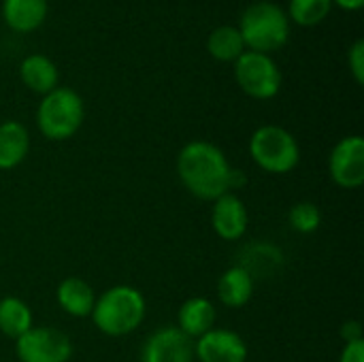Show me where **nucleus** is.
Masks as SVG:
<instances>
[{"mask_svg": "<svg viewBox=\"0 0 364 362\" xmlns=\"http://www.w3.org/2000/svg\"><path fill=\"white\" fill-rule=\"evenodd\" d=\"M288 222H290V226H292L296 233L307 235V233H314V230L320 228V224H322V213H320V209H318L314 203H299V205H294V207L290 209Z\"/></svg>", "mask_w": 364, "mask_h": 362, "instance_id": "412c9836", "label": "nucleus"}, {"mask_svg": "<svg viewBox=\"0 0 364 362\" xmlns=\"http://www.w3.org/2000/svg\"><path fill=\"white\" fill-rule=\"evenodd\" d=\"M339 362H364V339L346 344V348L341 352V361Z\"/></svg>", "mask_w": 364, "mask_h": 362, "instance_id": "5701e85b", "label": "nucleus"}, {"mask_svg": "<svg viewBox=\"0 0 364 362\" xmlns=\"http://www.w3.org/2000/svg\"><path fill=\"white\" fill-rule=\"evenodd\" d=\"M2 17L15 32H32L47 17V0H4Z\"/></svg>", "mask_w": 364, "mask_h": 362, "instance_id": "f8f14e48", "label": "nucleus"}, {"mask_svg": "<svg viewBox=\"0 0 364 362\" xmlns=\"http://www.w3.org/2000/svg\"><path fill=\"white\" fill-rule=\"evenodd\" d=\"M243 49H245V43L241 38V32L239 28H232V26H220L207 38V51L220 62L237 60L243 53Z\"/></svg>", "mask_w": 364, "mask_h": 362, "instance_id": "6ab92c4d", "label": "nucleus"}, {"mask_svg": "<svg viewBox=\"0 0 364 362\" xmlns=\"http://www.w3.org/2000/svg\"><path fill=\"white\" fill-rule=\"evenodd\" d=\"M331 177L337 186L354 190L364 183V139L354 134L341 139L331 151Z\"/></svg>", "mask_w": 364, "mask_h": 362, "instance_id": "6e6552de", "label": "nucleus"}, {"mask_svg": "<svg viewBox=\"0 0 364 362\" xmlns=\"http://www.w3.org/2000/svg\"><path fill=\"white\" fill-rule=\"evenodd\" d=\"M235 77L245 94L258 100H269L277 96L282 87V73L277 64L258 51H243L235 60Z\"/></svg>", "mask_w": 364, "mask_h": 362, "instance_id": "423d86ee", "label": "nucleus"}, {"mask_svg": "<svg viewBox=\"0 0 364 362\" xmlns=\"http://www.w3.org/2000/svg\"><path fill=\"white\" fill-rule=\"evenodd\" d=\"M194 354L200 362H245L247 346L241 335L226 329H211L194 346Z\"/></svg>", "mask_w": 364, "mask_h": 362, "instance_id": "9d476101", "label": "nucleus"}, {"mask_svg": "<svg viewBox=\"0 0 364 362\" xmlns=\"http://www.w3.org/2000/svg\"><path fill=\"white\" fill-rule=\"evenodd\" d=\"M252 294H254V277L245 269L237 265L222 273L218 282V297L226 307L232 309L243 307L250 303Z\"/></svg>", "mask_w": 364, "mask_h": 362, "instance_id": "4468645a", "label": "nucleus"}, {"mask_svg": "<svg viewBox=\"0 0 364 362\" xmlns=\"http://www.w3.org/2000/svg\"><path fill=\"white\" fill-rule=\"evenodd\" d=\"M58 303L66 314H70L75 318H85L92 314L96 297L87 282H83L79 277H66L58 286Z\"/></svg>", "mask_w": 364, "mask_h": 362, "instance_id": "2eb2a0df", "label": "nucleus"}, {"mask_svg": "<svg viewBox=\"0 0 364 362\" xmlns=\"http://www.w3.org/2000/svg\"><path fill=\"white\" fill-rule=\"evenodd\" d=\"M21 81L36 94H49L58 87V66L41 53L28 55L19 66Z\"/></svg>", "mask_w": 364, "mask_h": 362, "instance_id": "dca6fc26", "label": "nucleus"}, {"mask_svg": "<svg viewBox=\"0 0 364 362\" xmlns=\"http://www.w3.org/2000/svg\"><path fill=\"white\" fill-rule=\"evenodd\" d=\"M239 32L250 51L269 55V51H277L288 43V15L275 2H254L241 15Z\"/></svg>", "mask_w": 364, "mask_h": 362, "instance_id": "7ed1b4c3", "label": "nucleus"}, {"mask_svg": "<svg viewBox=\"0 0 364 362\" xmlns=\"http://www.w3.org/2000/svg\"><path fill=\"white\" fill-rule=\"evenodd\" d=\"M341 9H348V11H358L364 4V0H335Z\"/></svg>", "mask_w": 364, "mask_h": 362, "instance_id": "393cba45", "label": "nucleus"}, {"mask_svg": "<svg viewBox=\"0 0 364 362\" xmlns=\"http://www.w3.org/2000/svg\"><path fill=\"white\" fill-rule=\"evenodd\" d=\"M83 100L70 87H55L41 100L36 124L41 132L51 141L70 139L83 124Z\"/></svg>", "mask_w": 364, "mask_h": 362, "instance_id": "20e7f679", "label": "nucleus"}, {"mask_svg": "<svg viewBox=\"0 0 364 362\" xmlns=\"http://www.w3.org/2000/svg\"><path fill=\"white\" fill-rule=\"evenodd\" d=\"M92 320L109 337H122L136 331L145 318V299L132 286L109 288L92 309Z\"/></svg>", "mask_w": 364, "mask_h": 362, "instance_id": "f03ea898", "label": "nucleus"}, {"mask_svg": "<svg viewBox=\"0 0 364 362\" xmlns=\"http://www.w3.org/2000/svg\"><path fill=\"white\" fill-rule=\"evenodd\" d=\"M30 329H32V312H30V307L17 297L2 299L0 301V331L6 337L19 339Z\"/></svg>", "mask_w": 364, "mask_h": 362, "instance_id": "a211bd4d", "label": "nucleus"}, {"mask_svg": "<svg viewBox=\"0 0 364 362\" xmlns=\"http://www.w3.org/2000/svg\"><path fill=\"white\" fill-rule=\"evenodd\" d=\"M179 331L186 333L190 339L194 337H203L205 333H209L213 329V322H215V309L211 305V301L203 299V297H194V299H188L181 309H179Z\"/></svg>", "mask_w": 364, "mask_h": 362, "instance_id": "ddd939ff", "label": "nucleus"}, {"mask_svg": "<svg viewBox=\"0 0 364 362\" xmlns=\"http://www.w3.org/2000/svg\"><path fill=\"white\" fill-rule=\"evenodd\" d=\"M331 6H333V0H290L288 11H290V17L299 26L311 28L328 17Z\"/></svg>", "mask_w": 364, "mask_h": 362, "instance_id": "aec40b11", "label": "nucleus"}, {"mask_svg": "<svg viewBox=\"0 0 364 362\" xmlns=\"http://www.w3.org/2000/svg\"><path fill=\"white\" fill-rule=\"evenodd\" d=\"M194 344L177 326L156 331L141 350V362H192Z\"/></svg>", "mask_w": 364, "mask_h": 362, "instance_id": "1a4fd4ad", "label": "nucleus"}, {"mask_svg": "<svg viewBox=\"0 0 364 362\" xmlns=\"http://www.w3.org/2000/svg\"><path fill=\"white\" fill-rule=\"evenodd\" d=\"M30 137L19 122L0 124V169H15L28 156Z\"/></svg>", "mask_w": 364, "mask_h": 362, "instance_id": "f3484780", "label": "nucleus"}, {"mask_svg": "<svg viewBox=\"0 0 364 362\" xmlns=\"http://www.w3.org/2000/svg\"><path fill=\"white\" fill-rule=\"evenodd\" d=\"M348 60H350V68H352V75H354L356 83H358V85H363L364 83V41L363 38H358V41L352 45V49H350V53H348Z\"/></svg>", "mask_w": 364, "mask_h": 362, "instance_id": "4be33fe9", "label": "nucleus"}, {"mask_svg": "<svg viewBox=\"0 0 364 362\" xmlns=\"http://www.w3.org/2000/svg\"><path fill=\"white\" fill-rule=\"evenodd\" d=\"M341 335L346 339V344H352V341H360L363 339V329L358 322H346L343 329H341Z\"/></svg>", "mask_w": 364, "mask_h": 362, "instance_id": "b1692460", "label": "nucleus"}, {"mask_svg": "<svg viewBox=\"0 0 364 362\" xmlns=\"http://www.w3.org/2000/svg\"><path fill=\"white\" fill-rule=\"evenodd\" d=\"M254 162L267 173H290L301 158L296 139L279 126H260L250 141Z\"/></svg>", "mask_w": 364, "mask_h": 362, "instance_id": "39448f33", "label": "nucleus"}, {"mask_svg": "<svg viewBox=\"0 0 364 362\" xmlns=\"http://www.w3.org/2000/svg\"><path fill=\"white\" fill-rule=\"evenodd\" d=\"M15 352L21 362H68L73 344L62 331L32 326L19 339H15Z\"/></svg>", "mask_w": 364, "mask_h": 362, "instance_id": "0eeeda50", "label": "nucleus"}, {"mask_svg": "<svg viewBox=\"0 0 364 362\" xmlns=\"http://www.w3.org/2000/svg\"><path fill=\"white\" fill-rule=\"evenodd\" d=\"M211 224H213V230L226 239V241H237L245 235L247 230V209H245V203L226 192L222 194L220 198H215V205H213V213H211Z\"/></svg>", "mask_w": 364, "mask_h": 362, "instance_id": "9b49d317", "label": "nucleus"}, {"mask_svg": "<svg viewBox=\"0 0 364 362\" xmlns=\"http://www.w3.org/2000/svg\"><path fill=\"white\" fill-rule=\"evenodd\" d=\"M177 173L183 186L203 201H215L232 190V169L226 156L220 147L207 141H192L179 151Z\"/></svg>", "mask_w": 364, "mask_h": 362, "instance_id": "f257e3e1", "label": "nucleus"}]
</instances>
